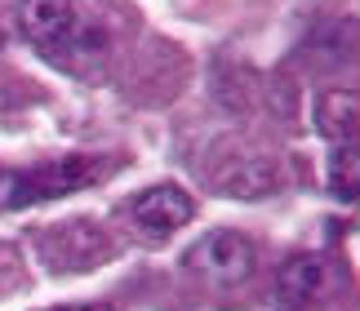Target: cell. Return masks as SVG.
<instances>
[{
  "mask_svg": "<svg viewBox=\"0 0 360 311\" xmlns=\"http://www.w3.org/2000/svg\"><path fill=\"white\" fill-rule=\"evenodd\" d=\"M98 174V165L85 156H63V160L36 165V169H0V214L9 209H27L36 201H53V196H72Z\"/></svg>",
  "mask_w": 360,
  "mask_h": 311,
  "instance_id": "obj_1",
  "label": "cell"
},
{
  "mask_svg": "<svg viewBox=\"0 0 360 311\" xmlns=\"http://www.w3.org/2000/svg\"><path fill=\"white\" fill-rule=\"evenodd\" d=\"M187 267L200 272L205 280H214V285H240V280L254 272V245L231 227L205 231L196 245L187 249Z\"/></svg>",
  "mask_w": 360,
  "mask_h": 311,
  "instance_id": "obj_2",
  "label": "cell"
},
{
  "mask_svg": "<svg viewBox=\"0 0 360 311\" xmlns=\"http://www.w3.org/2000/svg\"><path fill=\"white\" fill-rule=\"evenodd\" d=\"M191 214H196L191 196H187L183 187H174V182L147 187V191L134 201V222H138L147 236H174L178 227H187V222H191Z\"/></svg>",
  "mask_w": 360,
  "mask_h": 311,
  "instance_id": "obj_3",
  "label": "cell"
},
{
  "mask_svg": "<svg viewBox=\"0 0 360 311\" xmlns=\"http://www.w3.org/2000/svg\"><path fill=\"white\" fill-rule=\"evenodd\" d=\"M76 5L72 0H22V32L36 40L40 49L58 53L76 40Z\"/></svg>",
  "mask_w": 360,
  "mask_h": 311,
  "instance_id": "obj_4",
  "label": "cell"
},
{
  "mask_svg": "<svg viewBox=\"0 0 360 311\" xmlns=\"http://www.w3.org/2000/svg\"><path fill=\"white\" fill-rule=\"evenodd\" d=\"M40 245H45L49 267H63V272H85L103 258V236L94 222H58Z\"/></svg>",
  "mask_w": 360,
  "mask_h": 311,
  "instance_id": "obj_5",
  "label": "cell"
},
{
  "mask_svg": "<svg viewBox=\"0 0 360 311\" xmlns=\"http://www.w3.org/2000/svg\"><path fill=\"white\" fill-rule=\"evenodd\" d=\"M321 285H325V262L316 258V253H298V258H289L281 272H276V298H281L285 311L311 303L316 293H321Z\"/></svg>",
  "mask_w": 360,
  "mask_h": 311,
  "instance_id": "obj_6",
  "label": "cell"
},
{
  "mask_svg": "<svg viewBox=\"0 0 360 311\" xmlns=\"http://www.w3.org/2000/svg\"><path fill=\"white\" fill-rule=\"evenodd\" d=\"M356 120H360L356 89H329V94H321V103H316V125H321V134L329 138V143H338V147L356 143Z\"/></svg>",
  "mask_w": 360,
  "mask_h": 311,
  "instance_id": "obj_7",
  "label": "cell"
},
{
  "mask_svg": "<svg viewBox=\"0 0 360 311\" xmlns=\"http://www.w3.org/2000/svg\"><path fill=\"white\" fill-rule=\"evenodd\" d=\"M329 182H334V196H342V201H356V143L338 147L334 169H329Z\"/></svg>",
  "mask_w": 360,
  "mask_h": 311,
  "instance_id": "obj_8",
  "label": "cell"
},
{
  "mask_svg": "<svg viewBox=\"0 0 360 311\" xmlns=\"http://www.w3.org/2000/svg\"><path fill=\"white\" fill-rule=\"evenodd\" d=\"M53 311H112L107 303H72V307H53Z\"/></svg>",
  "mask_w": 360,
  "mask_h": 311,
  "instance_id": "obj_9",
  "label": "cell"
}]
</instances>
